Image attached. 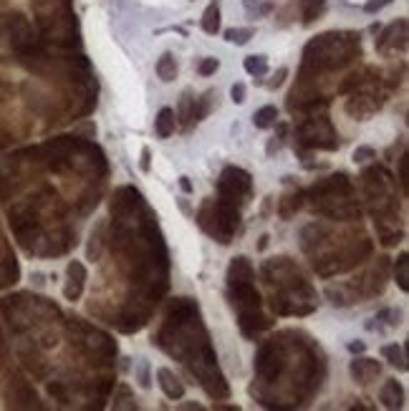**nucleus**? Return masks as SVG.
Instances as JSON below:
<instances>
[{"mask_svg":"<svg viewBox=\"0 0 409 411\" xmlns=\"http://www.w3.org/2000/svg\"><path fill=\"white\" fill-rule=\"evenodd\" d=\"M182 409H202L200 404H182Z\"/></svg>","mask_w":409,"mask_h":411,"instance_id":"2f4dec72","label":"nucleus"},{"mask_svg":"<svg viewBox=\"0 0 409 411\" xmlns=\"http://www.w3.org/2000/svg\"><path fill=\"white\" fill-rule=\"evenodd\" d=\"M84 283H86V270L81 263H71L68 265V286L64 288V293H66L68 300H76L81 295V290H84Z\"/></svg>","mask_w":409,"mask_h":411,"instance_id":"6e6552de","label":"nucleus"},{"mask_svg":"<svg viewBox=\"0 0 409 411\" xmlns=\"http://www.w3.org/2000/svg\"><path fill=\"white\" fill-rule=\"evenodd\" d=\"M243 6H245V13L251 15V18H265L276 8L271 0H243Z\"/></svg>","mask_w":409,"mask_h":411,"instance_id":"f3484780","label":"nucleus"},{"mask_svg":"<svg viewBox=\"0 0 409 411\" xmlns=\"http://www.w3.org/2000/svg\"><path fill=\"white\" fill-rule=\"evenodd\" d=\"M225 40L228 43H235V46H245L251 38H255V31L253 28H228L225 31Z\"/></svg>","mask_w":409,"mask_h":411,"instance_id":"a211bd4d","label":"nucleus"},{"mask_svg":"<svg viewBox=\"0 0 409 411\" xmlns=\"http://www.w3.org/2000/svg\"><path fill=\"white\" fill-rule=\"evenodd\" d=\"M245 93H248V91H245V84H240V81H238V84H232L230 96H232V101H235V104H243V101H245Z\"/></svg>","mask_w":409,"mask_h":411,"instance_id":"393cba45","label":"nucleus"},{"mask_svg":"<svg viewBox=\"0 0 409 411\" xmlns=\"http://www.w3.org/2000/svg\"><path fill=\"white\" fill-rule=\"evenodd\" d=\"M265 245H268V235H263V238H260V245H258V247H260V250H265Z\"/></svg>","mask_w":409,"mask_h":411,"instance_id":"7c9ffc66","label":"nucleus"},{"mask_svg":"<svg viewBox=\"0 0 409 411\" xmlns=\"http://www.w3.org/2000/svg\"><path fill=\"white\" fill-rule=\"evenodd\" d=\"M218 189H220V194H223L220 199H228V202L235 205V199L251 197V192H253L251 174L245 172V169H240V166H228V169L220 174Z\"/></svg>","mask_w":409,"mask_h":411,"instance_id":"f257e3e1","label":"nucleus"},{"mask_svg":"<svg viewBox=\"0 0 409 411\" xmlns=\"http://www.w3.org/2000/svg\"><path fill=\"white\" fill-rule=\"evenodd\" d=\"M407 267H409V258H407V252H402L399 258H396V265H394V278H396V286L402 288L404 293L409 290V275H407Z\"/></svg>","mask_w":409,"mask_h":411,"instance_id":"6ab92c4d","label":"nucleus"},{"mask_svg":"<svg viewBox=\"0 0 409 411\" xmlns=\"http://www.w3.org/2000/svg\"><path fill=\"white\" fill-rule=\"evenodd\" d=\"M139 166H142V172H149V149H142V162H139Z\"/></svg>","mask_w":409,"mask_h":411,"instance_id":"bb28decb","label":"nucleus"},{"mask_svg":"<svg viewBox=\"0 0 409 411\" xmlns=\"http://www.w3.org/2000/svg\"><path fill=\"white\" fill-rule=\"evenodd\" d=\"M255 278V270H253L251 260L245 255L232 258L230 267H228V286H240V283H253Z\"/></svg>","mask_w":409,"mask_h":411,"instance_id":"39448f33","label":"nucleus"},{"mask_svg":"<svg viewBox=\"0 0 409 411\" xmlns=\"http://www.w3.org/2000/svg\"><path fill=\"white\" fill-rule=\"evenodd\" d=\"M364 348H366V346H364V341H351V343H349V351L351 353H362Z\"/></svg>","mask_w":409,"mask_h":411,"instance_id":"c756f323","label":"nucleus"},{"mask_svg":"<svg viewBox=\"0 0 409 411\" xmlns=\"http://www.w3.org/2000/svg\"><path fill=\"white\" fill-rule=\"evenodd\" d=\"M285 76H288V68H285V66H281L276 73H273V79L268 81V88H281V86H283Z\"/></svg>","mask_w":409,"mask_h":411,"instance_id":"b1692460","label":"nucleus"},{"mask_svg":"<svg viewBox=\"0 0 409 411\" xmlns=\"http://www.w3.org/2000/svg\"><path fill=\"white\" fill-rule=\"evenodd\" d=\"M387 6H392V0H366V3H364V10H366L369 15H374Z\"/></svg>","mask_w":409,"mask_h":411,"instance_id":"4be33fe9","label":"nucleus"},{"mask_svg":"<svg viewBox=\"0 0 409 411\" xmlns=\"http://www.w3.org/2000/svg\"><path fill=\"white\" fill-rule=\"evenodd\" d=\"M8 33H10V43L18 51L34 46V31L28 26V20L23 13H10L8 15Z\"/></svg>","mask_w":409,"mask_h":411,"instance_id":"f03ea898","label":"nucleus"},{"mask_svg":"<svg viewBox=\"0 0 409 411\" xmlns=\"http://www.w3.org/2000/svg\"><path fill=\"white\" fill-rule=\"evenodd\" d=\"M243 68L248 73H251L253 79H263V76H268V59L265 56H248L243 63Z\"/></svg>","mask_w":409,"mask_h":411,"instance_id":"dca6fc26","label":"nucleus"},{"mask_svg":"<svg viewBox=\"0 0 409 411\" xmlns=\"http://www.w3.org/2000/svg\"><path fill=\"white\" fill-rule=\"evenodd\" d=\"M276 121H278V109L273 107V104L260 107L255 114H253V124H255V129H271V126H276Z\"/></svg>","mask_w":409,"mask_h":411,"instance_id":"4468645a","label":"nucleus"},{"mask_svg":"<svg viewBox=\"0 0 409 411\" xmlns=\"http://www.w3.org/2000/svg\"><path fill=\"white\" fill-rule=\"evenodd\" d=\"M326 13V0H301V15H304V26H311Z\"/></svg>","mask_w":409,"mask_h":411,"instance_id":"9b49d317","label":"nucleus"},{"mask_svg":"<svg viewBox=\"0 0 409 411\" xmlns=\"http://www.w3.org/2000/svg\"><path fill=\"white\" fill-rule=\"evenodd\" d=\"M179 189H182L185 194L192 192V182H190V177H179Z\"/></svg>","mask_w":409,"mask_h":411,"instance_id":"c85d7f7f","label":"nucleus"},{"mask_svg":"<svg viewBox=\"0 0 409 411\" xmlns=\"http://www.w3.org/2000/svg\"><path fill=\"white\" fill-rule=\"evenodd\" d=\"M382 356L389 361L392 366H396L399 371H407V356H404V348L399 343H389L382 348Z\"/></svg>","mask_w":409,"mask_h":411,"instance_id":"2eb2a0df","label":"nucleus"},{"mask_svg":"<svg viewBox=\"0 0 409 411\" xmlns=\"http://www.w3.org/2000/svg\"><path fill=\"white\" fill-rule=\"evenodd\" d=\"M404 46H407V20L404 18L389 23L382 31V36L376 38V51H382V54H387L389 48H404Z\"/></svg>","mask_w":409,"mask_h":411,"instance_id":"7ed1b4c3","label":"nucleus"},{"mask_svg":"<svg viewBox=\"0 0 409 411\" xmlns=\"http://www.w3.org/2000/svg\"><path fill=\"white\" fill-rule=\"evenodd\" d=\"M177 61L172 54H162V59L157 61V76L159 81H165V84H172V81L177 79Z\"/></svg>","mask_w":409,"mask_h":411,"instance_id":"f8f14e48","label":"nucleus"},{"mask_svg":"<svg viewBox=\"0 0 409 411\" xmlns=\"http://www.w3.org/2000/svg\"><path fill=\"white\" fill-rule=\"evenodd\" d=\"M220 68V61L218 59H202L198 63V73L200 76H212V73Z\"/></svg>","mask_w":409,"mask_h":411,"instance_id":"412c9836","label":"nucleus"},{"mask_svg":"<svg viewBox=\"0 0 409 411\" xmlns=\"http://www.w3.org/2000/svg\"><path fill=\"white\" fill-rule=\"evenodd\" d=\"M139 386L142 389H149L152 381H149V364L147 361H139Z\"/></svg>","mask_w":409,"mask_h":411,"instance_id":"5701e85b","label":"nucleus"},{"mask_svg":"<svg viewBox=\"0 0 409 411\" xmlns=\"http://www.w3.org/2000/svg\"><path fill=\"white\" fill-rule=\"evenodd\" d=\"M399 177H402V185L407 187V157L399 160Z\"/></svg>","mask_w":409,"mask_h":411,"instance_id":"cd10ccee","label":"nucleus"},{"mask_svg":"<svg viewBox=\"0 0 409 411\" xmlns=\"http://www.w3.org/2000/svg\"><path fill=\"white\" fill-rule=\"evenodd\" d=\"M276 124H278V121H276ZM285 132H288V124H283V121H281V124H278V134H276V137H273L271 141H268V149H265V152H268V157H273V154H276L278 149L283 146Z\"/></svg>","mask_w":409,"mask_h":411,"instance_id":"aec40b11","label":"nucleus"},{"mask_svg":"<svg viewBox=\"0 0 409 411\" xmlns=\"http://www.w3.org/2000/svg\"><path fill=\"white\" fill-rule=\"evenodd\" d=\"M174 111L170 107L159 109L157 119H154V132H157L159 139H170L172 134H174Z\"/></svg>","mask_w":409,"mask_h":411,"instance_id":"1a4fd4ad","label":"nucleus"},{"mask_svg":"<svg viewBox=\"0 0 409 411\" xmlns=\"http://www.w3.org/2000/svg\"><path fill=\"white\" fill-rule=\"evenodd\" d=\"M202 31L207 36L220 33V6H218V0L204 8V13H202Z\"/></svg>","mask_w":409,"mask_h":411,"instance_id":"ddd939ff","label":"nucleus"},{"mask_svg":"<svg viewBox=\"0 0 409 411\" xmlns=\"http://www.w3.org/2000/svg\"><path fill=\"white\" fill-rule=\"evenodd\" d=\"M195 101L190 93H185L182 96V101H179V109L177 114H174V119H179V124H182V129H190L192 124H198V119H195Z\"/></svg>","mask_w":409,"mask_h":411,"instance_id":"9d476101","label":"nucleus"},{"mask_svg":"<svg viewBox=\"0 0 409 411\" xmlns=\"http://www.w3.org/2000/svg\"><path fill=\"white\" fill-rule=\"evenodd\" d=\"M351 376H354V381H359L362 386L371 384L379 373H382V364L379 361H374V358H354L349 366Z\"/></svg>","mask_w":409,"mask_h":411,"instance_id":"20e7f679","label":"nucleus"},{"mask_svg":"<svg viewBox=\"0 0 409 411\" xmlns=\"http://www.w3.org/2000/svg\"><path fill=\"white\" fill-rule=\"evenodd\" d=\"M379 398H382V404L387 406V409H402V406H404V389H402V384H399L396 378H389V381L382 386V394H379Z\"/></svg>","mask_w":409,"mask_h":411,"instance_id":"0eeeda50","label":"nucleus"},{"mask_svg":"<svg viewBox=\"0 0 409 411\" xmlns=\"http://www.w3.org/2000/svg\"><path fill=\"white\" fill-rule=\"evenodd\" d=\"M157 384H159V389L165 391V396L172 398V401H179V398L185 396V384H182V381H179V378L174 376L170 369H159Z\"/></svg>","mask_w":409,"mask_h":411,"instance_id":"423d86ee","label":"nucleus"},{"mask_svg":"<svg viewBox=\"0 0 409 411\" xmlns=\"http://www.w3.org/2000/svg\"><path fill=\"white\" fill-rule=\"evenodd\" d=\"M371 157H376V152L371 146H359L357 152H354V162H366V160H371Z\"/></svg>","mask_w":409,"mask_h":411,"instance_id":"a878e982","label":"nucleus"}]
</instances>
